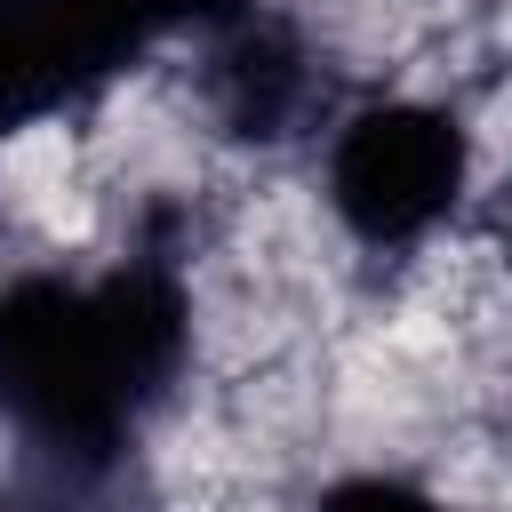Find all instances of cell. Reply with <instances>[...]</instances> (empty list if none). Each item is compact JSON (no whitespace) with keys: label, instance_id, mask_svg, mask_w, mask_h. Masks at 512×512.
<instances>
[{"label":"cell","instance_id":"4","mask_svg":"<svg viewBox=\"0 0 512 512\" xmlns=\"http://www.w3.org/2000/svg\"><path fill=\"white\" fill-rule=\"evenodd\" d=\"M0 512H64V496H56V488H40V480H24V472H16V488H0Z\"/></svg>","mask_w":512,"mask_h":512},{"label":"cell","instance_id":"3","mask_svg":"<svg viewBox=\"0 0 512 512\" xmlns=\"http://www.w3.org/2000/svg\"><path fill=\"white\" fill-rule=\"evenodd\" d=\"M304 512H464V504L408 464H352V472L320 480Z\"/></svg>","mask_w":512,"mask_h":512},{"label":"cell","instance_id":"2","mask_svg":"<svg viewBox=\"0 0 512 512\" xmlns=\"http://www.w3.org/2000/svg\"><path fill=\"white\" fill-rule=\"evenodd\" d=\"M488 144L448 88H352L312 136V208L360 264H440L480 208Z\"/></svg>","mask_w":512,"mask_h":512},{"label":"cell","instance_id":"1","mask_svg":"<svg viewBox=\"0 0 512 512\" xmlns=\"http://www.w3.org/2000/svg\"><path fill=\"white\" fill-rule=\"evenodd\" d=\"M208 352L192 232L144 208L104 256L0 264V440L56 496H88L160 432Z\"/></svg>","mask_w":512,"mask_h":512}]
</instances>
